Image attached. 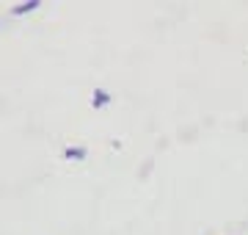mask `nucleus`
<instances>
[{
	"instance_id": "f03ea898",
	"label": "nucleus",
	"mask_w": 248,
	"mask_h": 235,
	"mask_svg": "<svg viewBox=\"0 0 248 235\" xmlns=\"http://www.w3.org/2000/svg\"><path fill=\"white\" fill-rule=\"evenodd\" d=\"M66 155H69V158H78V161H80V158H86V150H83V147H75V150H69Z\"/></svg>"
},
{
	"instance_id": "f257e3e1",
	"label": "nucleus",
	"mask_w": 248,
	"mask_h": 235,
	"mask_svg": "<svg viewBox=\"0 0 248 235\" xmlns=\"http://www.w3.org/2000/svg\"><path fill=\"white\" fill-rule=\"evenodd\" d=\"M108 102H110V94L99 89L97 94H94V105H97V108H102V105H108Z\"/></svg>"
}]
</instances>
